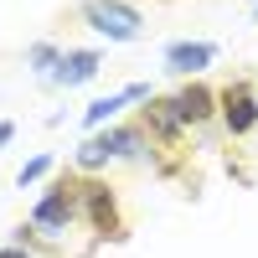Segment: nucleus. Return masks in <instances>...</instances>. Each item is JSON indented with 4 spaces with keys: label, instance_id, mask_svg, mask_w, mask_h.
Segmentation results:
<instances>
[{
    "label": "nucleus",
    "instance_id": "1",
    "mask_svg": "<svg viewBox=\"0 0 258 258\" xmlns=\"http://www.w3.org/2000/svg\"><path fill=\"white\" fill-rule=\"evenodd\" d=\"M83 217V181H78V170H62V176H52V186L36 197L31 207V227L41 232V238H68V227Z\"/></svg>",
    "mask_w": 258,
    "mask_h": 258
},
{
    "label": "nucleus",
    "instance_id": "2",
    "mask_svg": "<svg viewBox=\"0 0 258 258\" xmlns=\"http://www.w3.org/2000/svg\"><path fill=\"white\" fill-rule=\"evenodd\" d=\"M145 150H150V129L145 124H109V129L83 140L73 160H78V170H98L109 160H145Z\"/></svg>",
    "mask_w": 258,
    "mask_h": 258
},
{
    "label": "nucleus",
    "instance_id": "3",
    "mask_svg": "<svg viewBox=\"0 0 258 258\" xmlns=\"http://www.w3.org/2000/svg\"><path fill=\"white\" fill-rule=\"evenodd\" d=\"M78 16H83V26H88V31L109 36V41H135L140 26H145V16L129 6V0H83Z\"/></svg>",
    "mask_w": 258,
    "mask_h": 258
},
{
    "label": "nucleus",
    "instance_id": "4",
    "mask_svg": "<svg viewBox=\"0 0 258 258\" xmlns=\"http://www.w3.org/2000/svg\"><path fill=\"white\" fill-rule=\"evenodd\" d=\"M217 114H222V129L232 140H243L258 129V93L248 78H232L227 88H217Z\"/></svg>",
    "mask_w": 258,
    "mask_h": 258
},
{
    "label": "nucleus",
    "instance_id": "5",
    "mask_svg": "<svg viewBox=\"0 0 258 258\" xmlns=\"http://www.w3.org/2000/svg\"><path fill=\"white\" fill-rule=\"evenodd\" d=\"M83 217L93 222V232H103V238H119V197H114V186L109 181H83Z\"/></svg>",
    "mask_w": 258,
    "mask_h": 258
},
{
    "label": "nucleus",
    "instance_id": "6",
    "mask_svg": "<svg viewBox=\"0 0 258 258\" xmlns=\"http://www.w3.org/2000/svg\"><path fill=\"white\" fill-rule=\"evenodd\" d=\"M217 62V41H170L165 47V73H176V78H197L202 68H212Z\"/></svg>",
    "mask_w": 258,
    "mask_h": 258
},
{
    "label": "nucleus",
    "instance_id": "7",
    "mask_svg": "<svg viewBox=\"0 0 258 258\" xmlns=\"http://www.w3.org/2000/svg\"><path fill=\"white\" fill-rule=\"evenodd\" d=\"M98 68H103V57L93 47H73V52H62V68L52 73V83L57 88H78V83H93Z\"/></svg>",
    "mask_w": 258,
    "mask_h": 258
},
{
    "label": "nucleus",
    "instance_id": "8",
    "mask_svg": "<svg viewBox=\"0 0 258 258\" xmlns=\"http://www.w3.org/2000/svg\"><path fill=\"white\" fill-rule=\"evenodd\" d=\"M145 129H150L155 140L176 145L181 129H186V119H181V109H176V98H150V103H145Z\"/></svg>",
    "mask_w": 258,
    "mask_h": 258
},
{
    "label": "nucleus",
    "instance_id": "9",
    "mask_svg": "<svg viewBox=\"0 0 258 258\" xmlns=\"http://www.w3.org/2000/svg\"><path fill=\"white\" fill-rule=\"evenodd\" d=\"M176 109H181V119H186V124H207L212 114H217V88H207L202 78H191L186 88L176 93Z\"/></svg>",
    "mask_w": 258,
    "mask_h": 258
},
{
    "label": "nucleus",
    "instance_id": "10",
    "mask_svg": "<svg viewBox=\"0 0 258 258\" xmlns=\"http://www.w3.org/2000/svg\"><path fill=\"white\" fill-rule=\"evenodd\" d=\"M124 103H129V93H124V88H119V93H109V98H93L88 109H83V129H103V124H109V119L124 109Z\"/></svg>",
    "mask_w": 258,
    "mask_h": 258
},
{
    "label": "nucleus",
    "instance_id": "11",
    "mask_svg": "<svg viewBox=\"0 0 258 258\" xmlns=\"http://www.w3.org/2000/svg\"><path fill=\"white\" fill-rule=\"evenodd\" d=\"M26 68L41 73V78H52L62 68V47H57V41H36V47H26Z\"/></svg>",
    "mask_w": 258,
    "mask_h": 258
},
{
    "label": "nucleus",
    "instance_id": "12",
    "mask_svg": "<svg viewBox=\"0 0 258 258\" xmlns=\"http://www.w3.org/2000/svg\"><path fill=\"white\" fill-rule=\"evenodd\" d=\"M47 170H52V155H31L26 165L16 170V186H36L41 176H47Z\"/></svg>",
    "mask_w": 258,
    "mask_h": 258
},
{
    "label": "nucleus",
    "instance_id": "13",
    "mask_svg": "<svg viewBox=\"0 0 258 258\" xmlns=\"http://www.w3.org/2000/svg\"><path fill=\"white\" fill-rule=\"evenodd\" d=\"M0 258H36L31 248H16V243H6V248H0Z\"/></svg>",
    "mask_w": 258,
    "mask_h": 258
},
{
    "label": "nucleus",
    "instance_id": "14",
    "mask_svg": "<svg viewBox=\"0 0 258 258\" xmlns=\"http://www.w3.org/2000/svg\"><path fill=\"white\" fill-rule=\"evenodd\" d=\"M11 140H16V124H11V119H0V150H6Z\"/></svg>",
    "mask_w": 258,
    "mask_h": 258
},
{
    "label": "nucleus",
    "instance_id": "15",
    "mask_svg": "<svg viewBox=\"0 0 258 258\" xmlns=\"http://www.w3.org/2000/svg\"><path fill=\"white\" fill-rule=\"evenodd\" d=\"M253 21H258V6H253Z\"/></svg>",
    "mask_w": 258,
    "mask_h": 258
},
{
    "label": "nucleus",
    "instance_id": "16",
    "mask_svg": "<svg viewBox=\"0 0 258 258\" xmlns=\"http://www.w3.org/2000/svg\"><path fill=\"white\" fill-rule=\"evenodd\" d=\"M248 6H258V0H248Z\"/></svg>",
    "mask_w": 258,
    "mask_h": 258
}]
</instances>
